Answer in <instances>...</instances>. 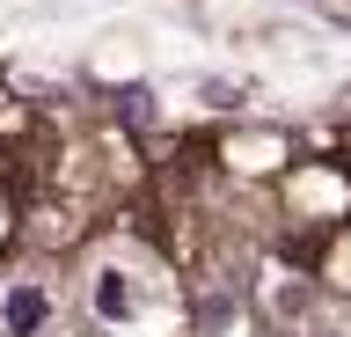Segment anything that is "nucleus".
Instances as JSON below:
<instances>
[{
  "label": "nucleus",
  "instance_id": "f257e3e1",
  "mask_svg": "<svg viewBox=\"0 0 351 337\" xmlns=\"http://www.w3.org/2000/svg\"><path fill=\"white\" fill-rule=\"evenodd\" d=\"M44 315H51V293H44L37 279H15V286L0 293V330L8 337H37Z\"/></svg>",
  "mask_w": 351,
  "mask_h": 337
},
{
  "label": "nucleus",
  "instance_id": "f03ea898",
  "mask_svg": "<svg viewBox=\"0 0 351 337\" xmlns=\"http://www.w3.org/2000/svg\"><path fill=\"white\" fill-rule=\"evenodd\" d=\"M95 315H103V323L132 315V279L125 271H95Z\"/></svg>",
  "mask_w": 351,
  "mask_h": 337
},
{
  "label": "nucleus",
  "instance_id": "7ed1b4c3",
  "mask_svg": "<svg viewBox=\"0 0 351 337\" xmlns=\"http://www.w3.org/2000/svg\"><path fill=\"white\" fill-rule=\"evenodd\" d=\"M315 337H337V330H315Z\"/></svg>",
  "mask_w": 351,
  "mask_h": 337
}]
</instances>
